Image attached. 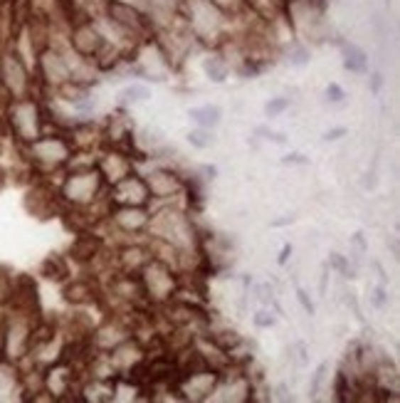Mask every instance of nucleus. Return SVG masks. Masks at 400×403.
<instances>
[{
	"label": "nucleus",
	"instance_id": "2",
	"mask_svg": "<svg viewBox=\"0 0 400 403\" xmlns=\"http://www.w3.org/2000/svg\"><path fill=\"white\" fill-rule=\"evenodd\" d=\"M18 156L33 168L35 178H55L67 168L75 156V144L67 131H45L28 146H15Z\"/></svg>",
	"mask_w": 400,
	"mask_h": 403
},
{
	"label": "nucleus",
	"instance_id": "15",
	"mask_svg": "<svg viewBox=\"0 0 400 403\" xmlns=\"http://www.w3.org/2000/svg\"><path fill=\"white\" fill-rule=\"evenodd\" d=\"M202 70H205L207 80L215 82V85H220V82H225L227 77H230L232 67H230V62H227L222 50H212V53L202 60Z\"/></svg>",
	"mask_w": 400,
	"mask_h": 403
},
{
	"label": "nucleus",
	"instance_id": "14",
	"mask_svg": "<svg viewBox=\"0 0 400 403\" xmlns=\"http://www.w3.org/2000/svg\"><path fill=\"white\" fill-rule=\"evenodd\" d=\"M20 399V366L0 356V401Z\"/></svg>",
	"mask_w": 400,
	"mask_h": 403
},
{
	"label": "nucleus",
	"instance_id": "30",
	"mask_svg": "<svg viewBox=\"0 0 400 403\" xmlns=\"http://www.w3.org/2000/svg\"><path fill=\"white\" fill-rule=\"evenodd\" d=\"M353 245H356L358 247V250H361V252H366L368 250V245H366V242H363V235H361V232H356V235H353Z\"/></svg>",
	"mask_w": 400,
	"mask_h": 403
},
{
	"label": "nucleus",
	"instance_id": "24",
	"mask_svg": "<svg viewBox=\"0 0 400 403\" xmlns=\"http://www.w3.org/2000/svg\"><path fill=\"white\" fill-rule=\"evenodd\" d=\"M344 97H346V92L341 90L339 85H329V87H326V100H329V102H334V104H339V102H344Z\"/></svg>",
	"mask_w": 400,
	"mask_h": 403
},
{
	"label": "nucleus",
	"instance_id": "13",
	"mask_svg": "<svg viewBox=\"0 0 400 403\" xmlns=\"http://www.w3.org/2000/svg\"><path fill=\"white\" fill-rule=\"evenodd\" d=\"M38 275L48 282H55V285H65L72 277V262L67 255L62 252H50L38 267Z\"/></svg>",
	"mask_w": 400,
	"mask_h": 403
},
{
	"label": "nucleus",
	"instance_id": "4",
	"mask_svg": "<svg viewBox=\"0 0 400 403\" xmlns=\"http://www.w3.org/2000/svg\"><path fill=\"white\" fill-rule=\"evenodd\" d=\"M0 90L8 100L18 97H43L38 80H35L33 62L25 58L13 43L0 45Z\"/></svg>",
	"mask_w": 400,
	"mask_h": 403
},
{
	"label": "nucleus",
	"instance_id": "19",
	"mask_svg": "<svg viewBox=\"0 0 400 403\" xmlns=\"http://www.w3.org/2000/svg\"><path fill=\"white\" fill-rule=\"evenodd\" d=\"M151 97V90L146 85H129L126 90L121 92V104H139V102H146Z\"/></svg>",
	"mask_w": 400,
	"mask_h": 403
},
{
	"label": "nucleus",
	"instance_id": "23",
	"mask_svg": "<svg viewBox=\"0 0 400 403\" xmlns=\"http://www.w3.org/2000/svg\"><path fill=\"white\" fill-rule=\"evenodd\" d=\"M252 322H254V327L267 329V327H272V324H274V317H272V312H267V309H259V312L252 317Z\"/></svg>",
	"mask_w": 400,
	"mask_h": 403
},
{
	"label": "nucleus",
	"instance_id": "7",
	"mask_svg": "<svg viewBox=\"0 0 400 403\" xmlns=\"http://www.w3.org/2000/svg\"><path fill=\"white\" fill-rule=\"evenodd\" d=\"M23 205H25V210L38 220L60 218L65 203H62L60 190H57V181L55 178H33L28 183V190H25Z\"/></svg>",
	"mask_w": 400,
	"mask_h": 403
},
{
	"label": "nucleus",
	"instance_id": "34",
	"mask_svg": "<svg viewBox=\"0 0 400 403\" xmlns=\"http://www.w3.org/2000/svg\"><path fill=\"white\" fill-rule=\"evenodd\" d=\"M8 178H10V171L3 166V163H0V188H5V183H8Z\"/></svg>",
	"mask_w": 400,
	"mask_h": 403
},
{
	"label": "nucleus",
	"instance_id": "25",
	"mask_svg": "<svg viewBox=\"0 0 400 403\" xmlns=\"http://www.w3.org/2000/svg\"><path fill=\"white\" fill-rule=\"evenodd\" d=\"M326 369H329V364H321L319 369H316V374H314V381H311V394H319V389H321V381H324V376H326Z\"/></svg>",
	"mask_w": 400,
	"mask_h": 403
},
{
	"label": "nucleus",
	"instance_id": "26",
	"mask_svg": "<svg viewBox=\"0 0 400 403\" xmlns=\"http://www.w3.org/2000/svg\"><path fill=\"white\" fill-rule=\"evenodd\" d=\"M373 304H376L378 309H383L388 304V294H386V287H376V292H373Z\"/></svg>",
	"mask_w": 400,
	"mask_h": 403
},
{
	"label": "nucleus",
	"instance_id": "3",
	"mask_svg": "<svg viewBox=\"0 0 400 403\" xmlns=\"http://www.w3.org/2000/svg\"><path fill=\"white\" fill-rule=\"evenodd\" d=\"M3 127L5 136L15 144V146H28L38 136L48 131V119H45V104L43 97H18V100H8L3 107Z\"/></svg>",
	"mask_w": 400,
	"mask_h": 403
},
{
	"label": "nucleus",
	"instance_id": "18",
	"mask_svg": "<svg viewBox=\"0 0 400 403\" xmlns=\"http://www.w3.org/2000/svg\"><path fill=\"white\" fill-rule=\"evenodd\" d=\"M13 277H15V272L10 270V267L0 265V312H3V309L8 307V302H10V292H13Z\"/></svg>",
	"mask_w": 400,
	"mask_h": 403
},
{
	"label": "nucleus",
	"instance_id": "12",
	"mask_svg": "<svg viewBox=\"0 0 400 403\" xmlns=\"http://www.w3.org/2000/svg\"><path fill=\"white\" fill-rule=\"evenodd\" d=\"M107 354H109V359H112L114 369H117L119 376H121V374H126L129 369H134V366L146 356V349H144V342L139 337H126L124 342H119L114 346V349H109Z\"/></svg>",
	"mask_w": 400,
	"mask_h": 403
},
{
	"label": "nucleus",
	"instance_id": "35",
	"mask_svg": "<svg viewBox=\"0 0 400 403\" xmlns=\"http://www.w3.org/2000/svg\"><path fill=\"white\" fill-rule=\"evenodd\" d=\"M381 85H383L381 75H373V82H371V90H373V92H378V90H381Z\"/></svg>",
	"mask_w": 400,
	"mask_h": 403
},
{
	"label": "nucleus",
	"instance_id": "9",
	"mask_svg": "<svg viewBox=\"0 0 400 403\" xmlns=\"http://www.w3.org/2000/svg\"><path fill=\"white\" fill-rule=\"evenodd\" d=\"M5 309H13V312H25L40 317L43 314V304H40V289L33 275H20L13 277V292H10V302Z\"/></svg>",
	"mask_w": 400,
	"mask_h": 403
},
{
	"label": "nucleus",
	"instance_id": "31",
	"mask_svg": "<svg viewBox=\"0 0 400 403\" xmlns=\"http://www.w3.org/2000/svg\"><path fill=\"white\" fill-rule=\"evenodd\" d=\"M284 163H299L301 166V163H306V158L301 156V154H289V156L284 158Z\"/></svg>",
	"mask_w": 400,
	"mask_h": 403
},
{
	"label": "nucleus",
	"instance_id": "10",
	"mask_svg": "<svg viewBox=\"0 0 400 403\" xmlns=\"http://www.w3.org/2000/svg\"><path fill=\"white\" fill-rule=\"evenodd\" d=\"M107 198L112 205H151V193L146 183H144V176L139 171L121 178L119 183L109 186Z\"/></svg>",
	"mask_w": 400,
	"mask_h": 403
},
{
	"label": "nucleus",
	"instance_id": "1",
	"mask_svg": "<svg viewBox=\"0 0 400 403\" xmlns=\"http://www.w3.org/2000/svg\"><path fill=\"white\" fill-rule=\"evenodd\" d=\"M175 18L195 40V45L210 50H217L227 40L237 38L242 28V15H232L217 0H178Z\"/></svg>",
	"mask_w": 400,
	"mask_h": 403
},
{
	"label": "nucleus",
	"instance_id": "33",
	"mask_svg": "<svg viewBox=\"0 0 400 403\" xmlns=\"http://www.w3.org/2000/svg\"><path fill=\"white\" fill-rule=\"evenodd\" d=\"M289 255H292V245H284L282 247V255H279V265H284V262H287L289 260Z\"/></svg>",
	"mask_w": 400,
	"mask_h": 403
},
{
	"label": "nucleus",
	"instance_id": "11",
	"mask_svg": "<svg viewBox=\"0 0 400 403\" xmlns=\"http://www.w3.org/2000/svg\"><path fill=\"white\" fill-rule=\"evenodd\" d=\"M94 163H97V168H99V173L107 186L119 183L121 178H126V176H131L136 171V161H134L126 151H119V149H109V146H104L97 151Z\"/></svg>",
	"mask_w": 400,
	"mask_h": 403
},
{
	"label": "nucleus",
	"instance_id": "16",
	"mask_svg": "<svg viewBox=\"0 0 400 403\" xmlns=\"http://www.w3.org/2000/svg\"><path fill=\"white\" fill-rule=\"evenodd\" d=\"M341 50H344L346 60H344V67L349 72H356V75H363L368 72V55L363 53L358 45L353 43H341Z\"/></svg>",
	"mask_w": 400,
	"mask_h": 403
},
{
	"label": "nucleus",
	"instance_id": "5",
	"mask_svg": "<svg viewBox=\"0 0 400 403\" xmlns=\"http://www.w3.org/2000/svg\"><path fill=\"white\" fill-rule=\"evenodd\" d=\"M43 317V314H40ZM40 317L25 312H13V309H3V349L0 356L13 364H23L30 354L33 346V329Z\"/></svg>",
	"mask_w": 400,
	"mask_h": 403
},
{
	"label": "nucleus",
	"instance_id": "22",
	"mask_svg": "<svg viewBox=\"0 0 400 403\" xmlns=\"http://www.w3.org/2000/svg\"><path fill=\"white\" fill-rule=\"evenodd\" d=\"M292 107V102H289V97H274V100L267 102V107H264V112H267V117H279L284 114V112Z\"/></svg>",
	"mask_w": 400,
	"mask_h": 403
},
{
	"label": "nucleus",
	"instance_id": "27",
	"mask_svg": "<svg viewBox=\"0 0 400 403\" xmlns=\"http://www.w3.org/2000/svg\"><path fill=\"white\" fill-rule=\"evenodd\" d=\"M297 299L301 302V307L306 309V314H314V302H311V299L306 297V292H304V289H297Z\"/></svg>",
	"mask_w": 400,
	"mask_h": 403
},
{
	"label": "nucleus",
	"instance_id": "17",
	"mask_svg": "<svg viewBox=\"0 0 400 403\" xmlns=\"http://www.w3.org/2000/svg\"><path fill=\"white\" fill-rule=\"evenodd\" d=\"M190 119H193L198 127L202 129H215L217 124H220V119H222V112H220V107H215V104H202V107H193V109L188 112Z\"/></svg>",
	"mask_w": 400,
	"mask_h": 403
},
{
	"label": "nucleus",
	"instance_id": "21",
	"mask_svg": "<svg viewBox=\"0 0 400 403\" xmlns=\"http://www.w3.org/2000/svg\"><path fill=\"white\" fill-rule=\"evenodd\" d=\"M309 48L306 45H301V43H294L292 48L287 50V62L289 65H294V67H304V65H309Z\"/></svg>",
	"mask_w": 400,
	"mask_h": 403
},
{
	"label": "nucleus",
	"instance_id": "20",
	"mask_svg": "<svg viewBox=\"0 0 400 403\" xmlns=\"http://www.w3.org/2000/svg\"><path fill=\"white\" fill-rule=\"evenodd\" d=\"M188 141H190V146L193 149H210L212 144H215V136H212V131L210 129H195V131H190L188 134Z\"/></svg>",
	"mask_w": 400,
	"mask_h": 403
},
{
	"label": "nucleus",
	"instance_id": "32",
	"mask_svg": "<svg viewBox=\"0 0 400 403\" xmlns=\"http://www.w3.org/2000/svg\"><path fill=\"white\" fill-rule=\"evenodd\" d=\"M376 183H378V181H376V173H366V178H363V186H366V188H376Z\"/></svg>",
	"mask_w": 400,
	"mask_h": 403
},
{
	"label": "nucleus",
	"instance_id": "6",
	"mask_svg": "<svg viewBox=\"0 0 400 403\" xmlns=\"http://www.w3.org/2000/svg\"><path fill=\"white\" fill-rule=\"evenodd\" d=\"M139 277H141L146 299L153 307L171 302L180 289V272L173 265H168V262L158 260V257H151L146 265L141 267Z\"/></svg>",
	"mask_w": 400,
	"mask_h": 403
},
{
	"label": "nucleus",
	"instance_id": "28",
	"mask_svg": "<svg viewBox=\"0 0 400 403\" xmlns=\"http://www.w3.org/2000/svg\"><path fill=\"white\" fill-rule=\"evenodd\" d=\"M146 3H148V10L151 8H175L178 0H146Z\"/></svg>",
	"mask_w": 400,
	"mask_h": 403
},
{
	"label": "nucleus",
	"instance_id": "8",
	"mask_svg": "<svg viewBox=\"0 0 400 403\" xmlns=\"http://www.w3.org/2000/svg\"><path fill=\"white\" fill-rule=\"evenodd\" d=\"M144 183L151 193V200H158V203H171L183 193V173L171 166L151 168L148 173H144Z\"/></svg>",
	"mask_w": 400,
	"mask_h": 403
},
{
	"label": "nucleus",
	"instance_id": "29",
	"mask_svg": "<svg viewBox=\"0 0 400 403\" xmlns=\"http://www.w3.org/2000/svg\"><path fill=\"white\" fill-rule=\"evenodd\" d=\"M346 131H349V129H346V127H339V129H331V131H326V141H336V139H341V136H344V134Z\"/></svg>",
	"mask_w": 400,
	"mask_h": 403
}]
</instances>
